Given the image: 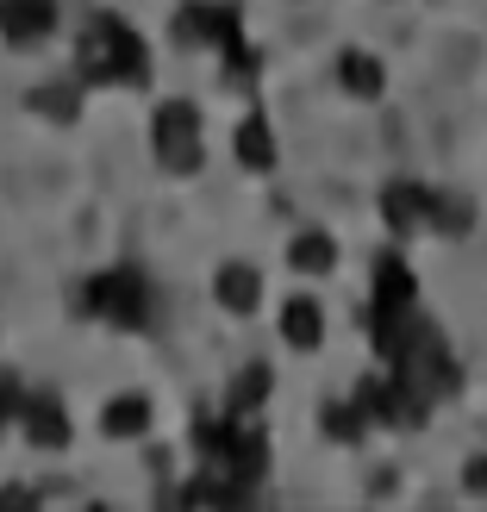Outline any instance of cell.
Listing matches in <instances>:
<instances>
[{
    "label": "cell",
    "instance_id": "obj_16",
    "mask_svg": "<svg viewBox=\"0 0 487 512\" xmlns=\"http://www.w3.org/2000/svg\"><path fill=\"white\" fill-rule=\"evenodd\" d=\"M238 163H244L250 175H269V169H275V138H269V125L256 119V113L238 125Z\"/></svg>",
    "mask_w": 487,
    "mask_h": 512
},
{
    "label": "cell",
    "instance_id": "obj_17",
    "mask_svg": "<svg viewBox=\"0 0 487 512\" xmlns=\"http://www.w3.org/2000/svg\"><path fill=\"white\" fill-rule=\"evenodd\" d=\"M469 225H475V200H469V194H444V188H431V232L463 238Z\"/></svg>",
    "mask_w": 487,
    "mask_h": 512
},
{
    "label": "cell",
    "instance_id": "obj_18",
    "mask_svg": "<svg viewBox=\"0 0 487 512\" xmlns=\"http://www.w3.org/2000/svg\"><path fill=\"white\" fill-rule=\"evenodd\" d=\"M263 394H269V369L256 363L250 375H238L232 381V419H244V413H256V406H263Z\"/></svg>",
    "mask_w": 487,
    "mask_h": 512
},
{
    "label": "cell",
    "instance_id": "obj_19",
    "mask_svg": "<svg viewBox=\"0 0 487 512\" xmlns=\"http://www.w3.org/2000/svg\"><path fill=\"white\" fill-rule=\"evenodd\" d=\"M325 413H331L325 431H331V438H344V444H356V438H363V425H369L363 413H356V400L350 406H325Z\"/></svg>",
    "mask_w": 487,
    "mask_h": 512
},
{
    "label": "cell",
    "instance_id": "obj_6",
    "mask_svg": "<svg viewBox=\"0 0 487 512\" xmlns=\"http://www.w3.org/2000/svg\"><path fill=\"white\" fill-rule=\"evenodd\" d=\"M419 306V288H413V269L400 256H381L375 263V350H388V338L400 331V319Z\"/></svg>",
    "mask_w": 487,
    "mask_h": 512
},
{
    "label": "cell",
    "instance_id": "obj_21",
    "mask_svg": "<svg viewBox=\"0 0 487 512\" xmlns=\"http://www.w3.org/2000/svg\"><path fill=\"white\" fill-rule=\"evenodd\" d=\"M463 488H469V494H487V456H469V469H463Z\"/></svg>",
    "mask_w": 487,
    "mask_h": 512
},
{
    "label": "cell",
    "instance_id": "obj_14",
    "mask_svg": "<svg viewBox=\"0 0 487 512\" xmlns=\"http://www.w3.org/2000/svg\"><path fill=\"white\" fill-rule=\"evenodd\" d=\"M331 263H338V244H331V232H294V238H288V269L325 275Z\"/></svg>",
    "mask_w": 487,
    "mask_h": 512
},
{
    "label": "cell",
    "instance_id": "obj_8",
    "mask_svg": "<svg viewBox=\"0 0 487 512\" xmlns=\"http://www.w3.org/2000/svg\"><path fill=\"white\" fill-rule=\"evenodd\" d=\"M381 219H388L394 238L431 232V188H419V182H388V194H381Z\"/></svg>",
    "mask_w": 487,
    "mask_h": 512
},
{
    "label": "cell",
    "instance_id": "obj_15",
    "mask_svg": "<svg viewBox=\"0 0 487 512\" xmlns=\"http://www.w3.org/2000/svg\"><path fill=\"white\" fill-rule=\"evenodd\" d=\"M107 438H144L150 431V400L144 394H119V400H107Z\"/></svg>",
    "mask_w": 487,
    "mask_h": 512
},
{
    "label": "cell",
    "instance_id": "obj_20",
    "mask_svg": "<svg viewBox=\"0 0 487 512\" xmlns=\"http://www.w3.org/2000/svg\"><path fill=\"white\" fill-rule=\"evenodd\" d=\"M32 107H50V119H75V88H38Z\"/></svg>",
    "mask_w": 487,
    "mask_h": 512
},
{
    "label": "cell",
    "instance_id": "obj_12",
    "mask_svg": "<svg viewBox=\"0 0 487 512\" xmlns=\"http://www.w3.org/2000/svg\"><path fill=\"white\" fill-rule=\"evenodd\" d=\"M281 338H288L294 350H319L325 344V306L319 300H288V306H281Z\"/></svg>",
    "mask_w": 487,
    "mask_h": 512
},
{
    "label": "cell",
    "instance_id": "obj_1",
    "mask_svg": "<svg viewBox=\"0 0 487 512\" xmlns=\"http://www.w3.org/2000/svg\"><path fill=\"white\" fill-rule=\"evenodd\" d=\"M381 356H388V375H394L400 388L425 406V413H431V406H438L444 394H456V381H463V375H456L450 344H444V331L431 325L419 306L400 319V331L388 338V350H381Z\"/></svg>",
    "mask_w": 487,
    "mask_h": 512
},
{
    "label": "cell",
    "instance_id": "obj_10",
    "mask_svg": "<svg viewBox=\"0 0 487 512\" xmlns=\"http://www.w3.org/2000/svg\"><path fill=\"white\" fill-rule=\"evenodd\" d=\"M19 419H25V438L38 450H63L69 444V419H63V400L57 394H25L19 400Z\"/></svg>",
    "mask_w": 487,
    "mask_h": 512
},
{
    "label": "cell",
    "instance_id": "obj_4",
    "mask_svg": "<svg viewBox=\"0 0 487 512\" xmlns=\"http://www.w3.org/2000/svg\"><path fill=\"white\" fill-rule=\"evenodd\" d=\"M175 38H182V44H225V57H232V75H250V69H256V50L244 44L238 13H232V7L194 0V7L175 13Z\"/></svg>",
    "mask_w": 487,
    "mask_h": 512
},
{
    "label": "cell",
    "instance_id": "obj_22",
    "mask_svg": "<svg viewBox=\"0 0 487 512\" xmlns=\"http://www.w3.org/2000/svg\"><path fill=\"white\" fill-rule=\"evenodd\" d=\"M19 413V394H13V375H0V431H7V419Z\"/></svg>",
    "mask_w": 487,
    "mask_h": 512
},
{
    "label": "cell",
    "instance_id": "obj_7",
    "mask_svg": "<svg viewBox=\"0 0 487 512\" xmlns=\"http://www.w3.org/2000/svg\"><path fill=\"white\" fill-rule=\"evenodd\" d=\"M356 413H363L369 425H400V431H413V425L425 419V406L406 394L394 375H375V381H363V388H356Z\"/></svg>",
    "mask_w": 487,
    "mask_h": 512
},
{
    "label": "cell",
    "instance_id": "obj_5",
    "mask_svg": "<svg viewBox=\"0 0 487 512\" xmlns=\"http://www.w3.org/2000/svg\"><path fill=\"white\" fill-rule=\"evenodd\" d=\"M150 144H157V163L169 175L200 169V113L188 107V100H163L157 119H150Z\"/></svg>",
    "mask_w": 487,
    "mask_h": 512
},
{
    "label": "cell",
    "instance_id": "obj_3",
    "mask_svg": "<svg viewBox=\"0 0 487 512\" xmlns=\"http://www.w3.org/2000/svg\"><path fill=\"white\" fill-rule=\"evenodd\" d=\"M82 300H88V313H100V319H113L119 331H150V281L138 275V269H100L88 288H82Z\"/></svg>",
    "mask_w": 487,
    "mask_h": 512
},
{
    "label": "cell",
    "instance_id": "obj_2",
    "mask_svg": "<svg viewBox=\"0 0 487 512\" xmlns=\"http://www.w3.org/2000/svg\"><path fill=\"white\" fill-rule=\"evenodd\" d=\"M82 82H94V88H144L150 82V50L119 13H94L82 25Z\"/></svg>",
    "mask_w": 487,
    "mask_h": 512
},
{
    "label": "cell",
    "instance_id": "obj_9",
    "mask_svg": "<svg viewBox=\"0 0 487 512\" xmlns=\"http://www.w3.org/2000/svg\"><path fill=\"white\" fill-rule=\"evenodd\" d=\"M50 25H57L50 0H0V38L7 44H44Z\"/></svg>",
    "mask_w": 487,
    "mask_h": 512
},
{
    "label": "cell",
    "instance_id": "obj_13",
    "mask_svg": "<svg viewBox=\"0 0 487 512\" xmlns=\"http://www.w3.org/2000/svg\"><path fill=\"white\" fill-rule=\"evenodd\" d=\"M338 88L356 94V100H375L381 88H388V75H381V63L369 57V50H344L338 57Z\"/></svg>",
    "mask_w": 487,
    "mask_h": 512
},
{
    "label": "cell",
    "instance_id": "obj_11",
    "mask_svg": "<svg viewBox=\"0 0 487 512\" xmlns=\"http://www.w3.org/2000/svg\"><path fill=\"white\" fill-rule=\"evenodd\" d=\"M213 294H219V306H225L232 319H250L256 300H263V275H256L250 263H225L219 281H213Z\"/></svg>",
    "mask_w": 487,
    "mask_h": 512
}]
</instances>
